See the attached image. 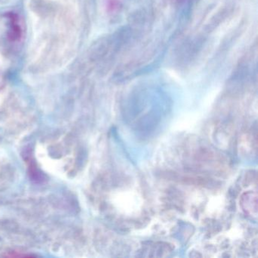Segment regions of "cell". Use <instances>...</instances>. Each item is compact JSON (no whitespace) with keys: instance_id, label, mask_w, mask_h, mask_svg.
<instances>
[{"instance_id":"cell-1","label":"cell","mask_w":258,"mask_h":258,"mask_svg":"<svg viewBox=\"0 0 258 258\" xmlns=\"http://www.w3.org/2000/svg\"><path fill=\"white\" fill-rule=\"evenodd\" d=\"M10 19H11V28L10 31V38L13 41H16L22 37V29L18 24L17 18L15 15H11Z\"/></svg>"},{"instance_id":"cell-2","label":"cell","mask_w":258,"mask_h":258,"mask_svg":"<svg viewBox=\"0 0 258 258\" xmlns=\"http://www.w3.org/2000/svg\"><path fill=\"white\" fill-rule=\"evenodd\" d=\"M2 82H3L2 76H1V75H0V86L2 85Z\"/></svg>"}]
</instances>
